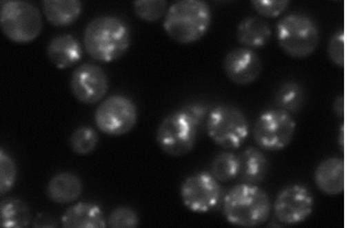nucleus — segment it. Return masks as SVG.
Here are the masks:
<instances>
[{
	"label": "nucleus",
	"mask_w": 353,
	"mask_h": 228,
	"mask_svg": "<svg viewBox=\"0 0 353 228\" xmlns=\"http://www.w3.org/2000/svg\"><path fill=\"white\" fill-rule=\"evenodd\" d=\"M259 16L274 19L281 16L289 7L291 0H250Z\"/></svg>",
	"instance_id": "nucleus-27"
},
{
	"label": "nucleus",
	"mask_w": 353,
	"mask_h": 228,
	"mask_svg": "<svg viewBox=\"0 0 353 228\" xmlns=\"http://www.w3.org/2000/svg\"><path fill=\"white\" fill-rule=\"evenodd\" d=\"M333 111L338 118H343L345 116V97H343V95L338 96L334 100Z\"/></svg>",
	"instance_id": "nucleus-32"
},
{
	"label": "nucleus",
	"mask_w": 353,
	"mask_h": 228,
	"mask_svg": "<svg viewBox=\"0 0 353 228\" xmlns=\"http://www.w3.org/2000/svg\"><path fill=\"white\" fill-rule=\"evenodd\" d=\"M48 58L56 68L74 67L83 56V48L71 34H60L50 41L47 50Z\"/></svg>",
	"instance_id": "nucleus-15"
},
{
	"label": "nucleus",
	"mask_w": 353,
	"mask_h": 228,
	"mask_svg": "<svg viewBox=\"0 0 353 228\" xmlns=\"http://www.w3.org/2000/svg\"><path fill=\"white\" fill-rule=\"evenodd\" d=\"M131 31L120 18L101 16L87 25L83 46L90 58L101 63H110L122 58L131 46Z\"/></svg>",
	"instance_id": "nucleus-1"
},
{
	"label": "nucleus",
	"mask_w": 353,
	"mask_h": 228,
	"mask_svg": "<svg viewBox=\"0 0 353 228\" xmlns=\"http://www.w3.org/2000/svg\"><path fill=\"white\" fill-rule=\"evenodd\" d=\"M168 0H134L135 14L146 23H155L165 17Z\"/></svg>",
	"instance_id": "nucleus-24"
},
{
	"label": "nucleus",
	"mask_w": 353,
	"mask_h": 228,
	"mask_svg": "<svg viewBox=\"0 0 353 228\" xmlns=\"http://www.w3.org/2000/svg\"><path fill=\"white\" fill-rule=\"evenodd\" d=\"M240 171V158L231 152L219 153L210 165V174L219 183L230 182L238 178Z\"/></svg>",
	"instance_id": "nucleus-23"
},
{
	"label": "nucleus",
	"mask_w": 353,
	"mask_h": 228,
	"mask_svg": "<svg viewBox=\"0 0 353 228\" xmlns=\"http://www.w3.org/2000/svg\"><path fill=\"white\" fill-rule=\"evenodd\" d=\"M271 28L267 22L257 17L241 20L236 29L238 41L250 50L261 49L270 41Z\"/></svg>",
	"instance_id": "nucleus-18"
},
{
	"label": "nucleus",
	"mask_w": 353,
	"mask_h": 228,
	"mask_svg": "<svg viewBox=\"0 0 353 228\" xmlns=\"http://www.w3.org/2000/svg\"><path fill=\"white\" fill-rule=\"evenodd\" d=\"M64 228L107 227L103 211L94 203H78L64 213L61 218Z\"/></svg>",
	"instance_id": "nucleus-16"
},
{
	"label": "nucleus",
	"mask_w": 353,
	"mask_h": 228,
	"mask_svg": "<svg viewBox=\"0 0 353 228\" xmlns=\"http://www.w3.org/2000/svg\"><path fill=\"white\" fill-rule=\"evenodd\" d=\"M328 58L334 65L345 68V32L338 30L331 36L327 49Z\"/></svg>",
	"instance_id": "nucleus-29"
},
{
	"label": "nucleus",
	"mask_w": 353,
	"mask_h": 228,
	"mask_svg": "<svg viewBox=\"0 0 353 228\" xmlns=\"http://www.w3.org/2000/svg\"><path fill=\"white\" fill-rule=\"evenodd\" d=\"M223 214L229 224L258 227L268 220L272 211L270 196L257 185H237L223 198Z\"/></svg>",
	"instance_id": "nucleus-2"
},
{
	"label": "nucleus",
	"mask_w": 353,
	"mask_h": 228,
	"mask_svg": "<svg viewBox=\"0 0 353 228\" xmlns=\"http://www.w3.org/2000/svg\"><path fill=\"white\" fill-rule=\"evenodd\" d=\"M296 122L291 114L280 109L264 111L256 120L252 136L259 148L279 152L294 139Z\"/></svg>",
	"instance_id": "nucleus-8"
},
{
	"label": "nucleus",
	"mask_w": 353,
	"mask_h": 228,
	"mask_svg": "<svg viewBox=\"0 0 353 228\" xmlns=\"http://www.w3.org/2000/svg\"><path fill=\"white\" fill-rule=\"evenodd\" d=\"M182 110L193 120L199 128L204 122H206L210 113L208 107L201 103L189 104L183 107Z\"/></svg>",
	"instance_id": "nucleus-30"
},
{
	"label": "nucleus",
	"mask_w": 353,
	"mask_h": 228,
	"mask_svg": "<svg viewBox=\"0 0 353 228\" xmlns=\"http://www.w3.org/2000/svg\"><path fill=\"white\" fill-rule=\"evenodd\" d=\"M315 206L312 191L305 186H285L277 194L273 209L277 220L285 225L303 223L310 217Z\"/></svg>",
	"instance_id": "nucleus-11"
},
{
	"label": "nucleus",
	"mask_w": 353,
	"mask_h": 228,
	"mask_svg": "<svg viewBox=\"0 0 353 228\" xmlns=\"http://www.w3.org/2000/svg\"><path fill=\"white\" fill-rule=\"evenodd\" d=\"M110 228H137L139 227L137 213L129 207H119L114 209L107 222Z\"/></svg>",
	"instance_id": "nucleus-28"
},
{
	"label": "nucleus",
	"mask_w": 353,
	"mask_h": 228,
	"mask_svg": "<svg viewBox=\"0 0 353 228\" xmlns=\"http://www.w3.org/2000/svg\"><path fill=\"white\" fill-rule=\"evenodd\" d=\"M94 120L101 133L108 136H123L137 124V106L126 96L113 95L99 104Z\"/></svg>",
	"instance_id": "nucleus-9"
},
{
	"label": "nucleus",
	"mask_w": 353,
	"mask_h": 228,
	"mask_svg": "<svg viewBox=\"0 0 353 228\" xmlns=\"http://www.w3.org/2000/svg\"><path fill=\"white\" fill-rule=\"evenodd\" d=\"M213 1L219 2V3H224V2L230 1V0H213Z\"/></svg>",
	"instance_id": "nucleus-34"
},
{
	"label": "nucleus",
	"mask_w": 353,
	"mask_h": 228,
	"mask_svg": "<svg viewBox=\"0 0 353 228\" xmlns=\"http://www.w3.org/2000/svg\"><path fill=\"white\" fill-rule=\"evenodd\" d=\"M28 205L19 198L0 200V228H26L31 223Z\"/></svg>",
	"instance_id": "nucleus-21"
},
{
	"label": "nucleus",
	"mask_w": 353,
	"mask_h": 228,
	"mask_svg": "<svg viewBox=\"0 0 353 228\" xmlns=\"http://www.w3.org/2000/svg\"><path fill=\"white\" fill-rule=\"evenodd\" d=\"M240 178L243 183L257 185L268 175V160L263 152L255 147H249L241 154Z\"/></svg>",
	"instance_id": "nucleus-20"
},
{
	"label": "nucleus",
	"mask_w": 353,
	"mask_h": 228,
	"mask_svg": "<svg viewBox=\"0 0 353 228\" xmlns=\"http://www.w3.org/2000/svg\"><path fill=\"white\" fill-rule=\"evenodd\" d=\"M305 101L303 87L296 82H288L279 87L274 96V102L279 109L290 114L298 113Z\"/></svg>",
	"instance_id": "nucleus-22"
},
{
	"label": "nucleus",
	"mask_w": 353,
	"mask_h": 228,
	"mask_svg": "<svg viewBox=\"0 0 353 228\" xmlns=\"http://www.w3.org/2000/svg\"><path fill=\"white\" fill-rule=\"evenodd\" d=\"M99 143V136L94 129L81 127L74 131L70 137L72 151L79 155H88L96 149Z\"/></svg>",
	"instance_id": "nucleus-25"
},
{
	"label": "nucleus",
	"mask_w": 353,
	"mask_h": 228,
	"mask_svg": "<svg viewBox=\"0 0 353 228\" xmlns=\"http://www.w3.org/2000/svg\"><path fill=\"white\" fill-rule=\"evenodd\" d=\"M276 34L283 52L296 59L309 58L321 41V32L315 21L301 13L290 14L282 18L277 23Z\"/></svg>",
	"instance_id": "nucleus-4"
},
{
	"label": "nucleus",
	"mask_w": 353,
	"mask_h": 228,
	"mask_svg": "<svg viewBox=\"0 0 353 228\" xmlns=\"http://www.w3.org/2000/svg\"><path fill=\"white\" fill-rule=\"evenodd\" d=\"M223 69L226 77L234 85H249L261 76V60L254 50L237 48L226 54Z\"/></svg>",
	"instance_id": "nucleus-13"
},
{
	"label": "nucleus",
	"mask_w": 353,
	"mask_h": 228,
	"mask_svg": "<svg viewBox=\"0 0 353 228\" xmlns=\"http://www.w3.org/2000/svg\"><path fill=\"white\" fill-rule=\"evenodd\" d=\"M212 23V11L204 0H177L165 14V32L176 43L188 45L201 40Z\"/></svg>",
	"instance_id": "nucleus-3"
},
{
	"label": "nucleus",
	"mask_w": 353,
	"mask_h": 228,
	"mask_svg": "<svg viewBox=\"0 0 353 228\" xmlns=\"http://www.w3.org/2000/svg\"><path fill=\"white\" fill-rule=\"evenodd\" d=\"M220 183L210 173H195L183 182L180 188L183 205L193 213H207L221 200Z\"/></svg>",
	"instance_id": "nucleus-10"
},
{
	"label": "nucleus",
	"mask_w": 353,
	"mask_h": 228,
	"mask_svg": "<svg viewBox=\"0 0 353 228\" xmlns=\"http://www.w3.org/2000/svg\"><path fill=\"white\" fill-rule=\"evenodd\" d=\"M43 27L40 10L32 3L12 0L0 8V29L17 44H27L40 36Z\"/></svg>",
	"instance_id": "nucleus-6"
},
{
	"label": "nucleus",
	"mask_w": 353,
	"mask_h": 228,
	"mask_svg": "<svg viewBox=\"0 0 353 228\" xmlns=\"http://www.w3.org/2000/svg\"><path fill=\"white\" fill-rule=\"evenodd\" d=\"M70 86L72 95L81 103L96 104L107 94L108 76L99 65L87 63L75 69Z\"/></svg>",
	"instance_id": "nucleus-12"
},
{
	"label": "nucleus",
	"mask_w": 353,
	"mask_h": 228,
	"mask_svg": "<svg viewBox=\"0 0 353 228\" xmlns=\"http://www.w3.org/2000/svg\"><path fill=\"white\" fill-rule=\"evenodd\" d=\"M17 178V167L14 158L0 149V197L13 189Z\"/></svg>",
	"instance_id": "nucleus-26"
},
{
	"label": "nucleus",
	"mask_w": 353,
	"mask_h": 228,
	"mask_svg": "<svg viewBox=\"0 0 353 228\" xmlns=\"http://www.w3.org/2000/svg\"><path fill=\"white\" fill-rule=\"evenodd\" d=\"M316 188L327 196H336L345 191V161L339 157L323 160L314 172Z\"/></svg>",
	"instance_id": "nucleus-14"
},
{
	"label": "nucleus",
	"mask_w": 353,
	"mask_h": 228,
	"mask_svg": "<svg viewBox=\"0 0 353 228\" xmlns=\"http://www.w3.org/2000/svg\"><path fill=\"white\" fill-rule=\"evenodd\" d=\"M83 183L74 174L63 172L53 176L47 186L48 199L57 204H70L81 196Z\"/></svg>",
	"instance_id": "nucleus-17"
},
{
	"label": "nucleus",
	"mask_w": 353,
	"mask_h": 228,
	"mask_svg": "<svg viewBox=\"0 0 353 228\" xmlns=\"http://www.w3.org/2000/svg\"><path fill=\"white\" fill-rule=\"evenodd\" d=\"M198 125L182 109L174 111L162 120L156 134L159 148L171 157H183L195 148Z\"/></svg>",
	"instance_id": "nucleus-7"
},
{
	"label": "nucleus",
	"mask_w": 353,
	"mask_h": 228,
	"mask_svg": "<svg viewBox=\"0 0 353 228\" xmlns=\"http://www.w3.org/2000/svg\"><path fill=\"white\" fill-rule=\"evenodd\" d=\"M42 9L51 25L66 27L77 22L83 4L81 0H42Z\"/></svg>",
	"instance_id": "nucleus-19"
},
{
	"label": "nucleus",
	"mask_w": 353,
	"mask_h": 228,
	"mask_svg": "<svg viewBox=\"0 0 353 228\" xmlns=\"http://www.w3.org/2000/svg\"><path fill=\"white\" fill-rule=\"evenodd\" d=\"M207 133L223 149L241 148L248 139L250 125L245 115L232 105H219L210 111L206 120Z\"/></svg>",
	"instance_id": "nucleus-5"
},
{
	"label": "nucleus",
	"mask_w": 353,
	"mask_h": 228,
	"mask_svg": "<svg viewBox=\"0 0 353 228\" xmlns=\"http://www.w3.org/2000/svg\"><path fill=\"white\" fill-rule=\"evenodd\" d=\"M56 221L47 214H38L33 221V227H55Z\"/></svg>",
	"instance_id": "nucleus-31"
},
{
	"label": "nucleus",
	"mask_w": 353,
	"mask_h": 228,
	"mask_svg": "<svg viewBox=\"0 0 353 228\" xmlns=\"http://www.w3.org/2000/svg\"><path fill=\"white\" fill-rule=\"evenodd\" d=\"M10 1H12V0H0V8H2L3 6Z\"/></svg>",
	"instance_id": "nucleus-33"
}]
</instances>
